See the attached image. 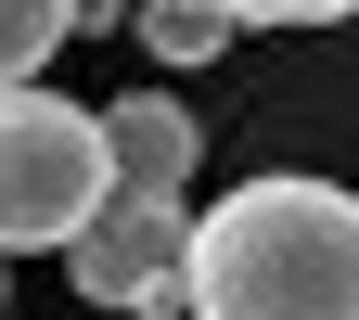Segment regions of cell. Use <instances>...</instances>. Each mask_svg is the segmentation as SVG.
Here are the masks:
<instances>
[{
  "instance_id": "cell-8",
  "label": "cell",
  "mask_w": 359,
  "mask_h": 320,
  "mask_svg": "<svg viewBox=\"0 0 359 320\" xmlns=\"http://www.w3.org/2000/svg\"><path fill=\"white\" fill-rule=\"evenodd\" d=\"M77 26H142V13H128V0H77Z\"/></svg>"
},
{
  "instance_id": "cell-1",
  "label": "cell",
  "mask_w": 359,
  "mask_h": 320,
  "mask_svg": "<svg viewBox=\"0 0 359 320\" xmlns=\"http://www.w3.org/2000/svg\"><path fill=\"white\" fill-rule=\"evenodd\" d=\"M193 320H359V193L283 167L193 205Z\"/></svg>"
},
{
  "instance_id": "cell-5",
  "label": "cell",
  "mask_w": 359,
  "mask_h": 320,
  "mask_svg": "<svg viewBox=\"0 0 359 320\" xmlns=\"http://www.w3.org/2000/svg\"><path fill=\"white\" fill-rule=\"evenodd\" d=\"M142 64H218L231 52V13H218V0H142Z\"/></svg>"
},
{
  "instance_id": "cell-9",
  "label": "cell",
  "mask_w": 359,
  "mask_h": 320,
  "mask_svg": "<svg viewBox=\"0 0 359 320\" xmlns=\"http://www.w3.org/2000/svg\"><path fill=\"white\" fill-rule=\"evenodd\" d=\"M0 295H13V282H0Z\"/></svg>"
},
{
  "instance_id": "cell-6",
  "label": "cell",
  "mask_w": 359,
  "mask_h": 320,
  "mask_svg": "<svg viewBox=\"0 0 359 320\" xmlns=\"http://www.w3.org/2000/svg\"><path fill=\"white\" fill-rule=\"evenodd\" d=\"M65 39H77V0H0V90H39Z\"/></svg>"
},
{
  "instance_id": "cell-2",
  "label": "cell",
  "mask_w": 359,
  "mask_h": 320,
  "mask_svg": "<svg viewBox=\"0 0 359 320\" xmlns=\"http://www.w3.org/2000/svg\"><path fill=\"white\" fill-rule=\"evenodd\" d=\"M103 205H116V128H103V103L0 90V256H39V244L65 256Z\"/></svg>"
},
{
  "instance_id": "cell-7",
  "label": "cell",
  "mask_w": 359,
  "mask_h": 320,
  "mask_svg": "<svg viewBox=\"0 0 359 320\" xmlns=\"http://www.w3.org/2000/svg\"><path fill=\"white\" fill-rule=\"evenodd\" d=\"M218 13H231V39H244V26H346L359 0H218Z\"/></svg>"
},
{
  "instance_id": "cell-3",
  "label": "cell",
  "mask_w": 359,
  "mask_h": 320,
  "mask_svg": "<svg viewBox=\"0 0 359 320\" xmlns=\"http://www.w3.org/2000/svg\"><path fill=\"white\" fill-rule=\"evenodd\" d=\"M65 282H77L90 307H116V320H167V307H193V205H167V193H116V205L65 244Z\"/></svg>"
},
{
  "instance_id": "cell-4",
  "label": "cell",
  "mask_w": 359,
  "mask_h": 320,
  "mask_svg": "<svg viewBox=\"0 0 359 320\" xmlns=\"http://www.w3.org/2000/svg\"><path fill=\"white\" fill-rule=\"evenodd\" d=\"M103 128H116V193H167V205H193L205 128H193V103H180V90H116Z\"/></svg>"
}]
</instances>
